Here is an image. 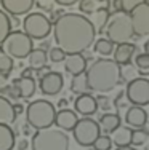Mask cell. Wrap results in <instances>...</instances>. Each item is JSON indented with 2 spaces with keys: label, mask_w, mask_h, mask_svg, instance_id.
I'll return each instance as SVG.
<instances>
[{
  "label": "cell",
  "mask_w": 149,
  "mask_h": 150,
  "mask_svg": "<svg viewBox=\"0 0 149 150\" xmlns=\"http://www.w3.org/2000/svg\"><path fill=\"white\" fill-rule=\"evenodd\" d=\"M144 53H146V54H149V42H146V43H144Z\"/></svg>",
  "instance_id": "45"
},
{
  "label": "cell",
  "mask_w": 149,
  "mask_h": 150,
  "mask_svg": "<svg viewBox=\"0 0 149 150\" xmlns=\"http://www.w3.org/2000/svg\"><path fill=\"white\" fill-rule=\"evenodd\" d=\"M111 147H112V141L108 134H99L96 141L93 142L95 150H111Z\"/></svg>",
  "instance_id": "31"
},
{
  "label": "cell",
  "mask_w": 149,
  "mask_h": 150,
  "mask_svg": "<svg viewBox=\"0 0 149 150\" xmlns=\"http://www.w3.org/2000/svg\"><path fill=\"white\" fill-rule=\"evenodd\" d=\"M141 2H143V0H119V11L128 15L135 6H136L138 3H141Z\"/></svg>",
  "instance_id": "34"
},
{
  "label": "cell",
  "mask_w": 149,
  "mask_h": 150,
  "mask_svg": "<svg viewBox=\"0 0 149 150\" xmlns=\"http://www.w3.org/2000/svg\"><path fill=\"white\" fill-rule=\"evenodd\" d=\"M31 150H69L71 139L66 131L59 128H45L32 133Z\"/></svg>",
  "instance_id": "3"
},
{
  "label": "cell",
  "mask_w": 149,
  "mask_h": 150,
  "mask_svg": "<svg viewBox=\"0 0 149 150\" xmlns=\"http://www.w3.org/2000/svg\"><path fill=\"white\" fill-rule=\"evenodd\" d=\"M149 133L146 128H138V129H132V137H130V145L133 147H141L148 142Z\"/></svg>",
  "instance_id": "27"
},
{
  "label": "cell",
  "mask_w": 149,
  "mask_h": 150,
  "mask_svg": "<svg viewBox=\"0 0 149 150\" xmlns=\"http://www.w3.org/2000/svg\"><path fill=\"white\" fill-rule=\"evenodd\" d=\"M5 85H8V77L3 75V74H0V90H2Z\"/></svg>",
  "instance_id": "41"
},
{
  "label": "cell",
  "mask_w": 149,
  "mask_h": 150,
  "mask_svg": "<svg viewBox=\"0 0 149 150\" xmlns=\"http://www.w3.org/2000/svg\"><path fill=\"white\" fill-rule=\"evenodd\" d=\"M0 94H2L3 98L10 99V101H16V99H18V94H16L15 88H13L11 85H5V86L0 90Z\"/></svg>",
  "instance_id": "36"
},
{
  "label": "cell",
  "mask_w": 149,
  "mask_h": 150,
  "mask_svg": "<svg viewBox=\"0 0 149 150\" xmlns=\"http://www.w3.org/2000/svg\"><path fill=\"white\" fill-rule=\"evenodd\" d=\"M135 66L140 72H149V54L141 53V54H135L133 56Z\"/></svg>",
  "instance_id": "30"
},
{
  "label": "cell",
  "mask_w": 149,
  "mask_h": 150,
  "mask_svg": "<svg viewBox=\"0 0 149 150\" xmlns=\"http://www.w3.org/2000/svg\"><path fill=\"white\" fill-rule=\"evenodd\" d=\"M53 23L50 18H47L43 13L34 11L27 13L23 21V32L32 40H43L51 34Z\"/></svg>",
  "instance_id": "7"
},
{
  "label": "cell",
  "mask_w": 149,
  "mask_h": 150,
  "mask_svg": "<svg viewBox=\"0 0 149 150\" xmlns=\"http://www.w3.org/2000/svg\"><path fill=\"white\" fill-rule=\"evenodd\" d=\"M74 110L77 115H83V117H91L96 113L98 105H96V99L95 96H91L90 93L85 94H79L74 101Z\"/></svg>",
  "instance_id": "14"
},
{
  "label": "cell",
  "mask_w": 149,
  "mask_h": 150,
  "mask_svg": "<svg viewBox=\"0 0 149 150\" xmlns=\"http://www.w3.org/2000/svg\"><path fill=\"white\" fill-rule=\"evenodd\" d=\"M59 107H61V109H66V105H67V101L66 99H61V101H59V104H58Z\"/></svg>",
  "instance_id": "44"
},
{
  "label": "cell",
  "mask_w": 149,
  "mask_h": 150,
  "mask_svg": "<svg viewBox=\"0 0 149 150\" xmlns=\"http://www.w3.org/2000/svg\"><path fill=\"white\" fill-rule=\"evenodd\" d=\"M120 123H122V118L119 117V113H114V112H104L98 120V125L101 128V131L106 134L112 133L115 128H119Z\"/></svg>",
  "instance_id": "19"
},
{
  "label": "cell",
  "mask_w": 149,
  "mask_h": 150,
  "mask_svg": "<svg viewBox=\"0 0 149 150\" xmlns=\"http://www.w3.org/2000/svg\"><path fill=\"white\" fill-rule=\"evenodd\" d=\"M130 24H132L133 34L136 37H146L149 35V3L143 0L128 13Z\"/></svg>",
  "instance_id": "10"
},
{
  "label": "cell",
  "mask_w": 149,
  "mask_h": 150,
  "mask_svg": "<svg viewBox=\"0 0 149 150\" xmlns=\"http://www.w3.org/2000/svg\"><path fill=\"white\" fill-rule=\"evenodd\" d=\"M16 120V113L13 110V102L0 94V125L11 126Z\"/></svg>",
  "instance_id": "20"
},
{
  "label": "cell",
  "mask_w": 149,
  "mask_h": 150,
  "mask_svg": "<svg viewBox=\"0 0 149 150\" xmlns=\"http://www.w3.org/2000/svg\"><path fill=\"white\" fill-rule=\"evenodd\" d=\"M13 67H15V61H13V58H10V56H6L5 53L0 51V74H3V75L8 77V75L11 74Z\"/></svg>",
  "instance_id": "29"
},
{
  "label": "cell",
  "mask_w": 149,
  "mask_h": 150,
  "mask_svg": "<svg viewBox=\"0 0 149 150\" xmlns=\"http://www.w3.org/2000/svg\"><path fill=\"white\" fill-rule=\"evenodd\" d=\"M27 59H29V67L31 69H34V70H42V69H45L47 67V59H48V56H47V53L43 51L42 48H35L31 51V54L27 56Z\"/></svg>",
  "instance_id": "24"
},
{
  "label": "cell",
  "mask_w": 149,
  "mask_h": 150,
  "mask_svg": "<svg viewBox=\"0 0 149 150\" xmlns=\"http://www.w3.org/2000/svg\"><path fill=\"white\" fill-rule=\"evenodd\" d=\"M71 91L74 94H85V93H91L90 91V86H88V81H87V77H85V72L83 74H79L72 78L71 81Z\"/></svg>",
  "instance_id": "25"
},
{
  "label": "cell",
  "mask_w": 149,
  "mask_h": 150,
  "mask_svg": "<svg viewBox=\"0 0 149 150\" xmlns=\"http://www.w3.org/2000/svg\"><path fill=\"white\" fill-rule=\"evenodd\" d=\"M34 74H37V70H34V69H31V67H27V69H24L23 72H21L19 77H29V78H32Z\"/></svg>",
  "instance_id": "38"
},
{
  "label": "cell",
  "mask_w": 149,
  "mask_h": 150,
  "mask_svg": "<svg viewBox=\"0 0 149 150\" xmlns=\"http://www.w3.org/2000/svg\"><path fill=\"white\" fill-rule=\"evenodd\" d=\"M11 18L6 15L3 10H0V46H2L3 40L6 38V35L11 32Z\"/></svg>",
  "instance_id": "28"
},
{
  "label": "cell",
  "mask_w": 149,
  "mask_h": 150,
  "mask_svg": "<svg viewBox=\"0 0 149 150\" xmlns=\"http://www.w3.org/2000/svg\"><path fill=\"white\" fill-rule=\"evenodd\" d=\"M90 91L98 94H108L122 81V67L114 59L98 58L85 70Z\"/></svg>",
  "instance_id": "2"
},
{
  "label": "cell",
  "mask_w": 149,
  "mask_h": 150,
  "mask_svg": "<svg viewBox=\"0 0 149 150\" xmlns=\"http://www.w3.org/2000/svg\"><path fill=\"white\" fill-rule=\"evenodd\" d=\"M64 69L66 72L72 77L79 74H83L87 70V58L83 56V53H74V54H66L64 58Z\"/></svg>",
  "instance_id": "18"
},
{
  "label": "cell",
  "mask_w": 149,
  "mask_h": 150,
  "mask_svg": "<svg viewBox=\"0 0 149 150\" xmlns=\"http://www.w3.org/2000/svg\"><path fill=\"white\" fill-rule=\"evenodd\" d=\"M109 16H111V13H109V8H106V6H99V8H96L93 13H91V18H88V19L91 21V24H93L95 30H98L99 34H101V32L104 30L106 24H108Z\"/></svg>",
  "instance_id": "22"
},
{
  "label": "cell",
  "mask_w": 149,
  "mask_h": 150,
  "mask_svg": "<svg viewBox=\"0 0 149 150\" xmlns=\"http://www.w3.org/2000/svg\"><path fill=\"white\" fill-rule=\"evenodd\" d=\"M104 30H106V38L109 42H112L114 45L132 42L135 37L132 24H130V18L122 11H117L115 15L109 16Z\"/></svg>",
  "instance_id": "5"
},
{
  "label": "cell",
  "mask_w": 149,
  "mask_h": 150,
  "mask_svg": "<svg viewBox=\"0 0 149 150\" xmlns=\"http://www.w3.org/2000/svg\"><path fill=\"white\" fill-rule=\"evenodd\" d=\"M34 50V40L23 30H11L3 40L0 51L13 59H26Z\"/></svg>",
  "instance_id": "6"
},
{
  "label": "cell",
  "mask_w": 149,
  "mask_h": 150,
  "mask_svg": "<svg viewBox=\"0 0 149 150\" xmlns=\"http://www.w3.org/2000/svg\"><path fill=\"white\" fill-rule=\"evenodd\" d=\"M87 150H95V149H87Z\"/></svg>",
  "instance_id": "46"
},
{
  "label": "cell",
  "mask_w": 149,
  "mask_h": 150,
  "mask_svg": "<svg viewBox=\"0 0 149 150\" xmlns=\"http://www.w3.org/2000/svg\"><path fill=\"white\" fill-rule=\"evenodd\" d=\"M0 3L8 16H23L31 13L35 0H0Z\"/></svg>",
  "instance_id": "12"
},
{
  "label": "cell",
  "mask_w": 149,
  "mask_h": 150,
  "mask_svg": "<svg viewBox=\"0 0 149 150\" xmlns=\"http://www.w3.org/2000/svg\"><path fill=\"white\" fill-rule=\"evenodd\" d=\"M13 110H15V113H16V117L18 115H21V113L24 112V107L21 102H16V104H13Z\"/></svg>",
  "instance_id": "39"
},
{
  "label": "cell",
  "mask_w": 149,
  "mask_h": 150,
  "mask_svg": "<svg viewBox=\"0 0 149 150\" xmlns=\"http://www.w3.org/2000/svg\"><path fill=\"white\" fill-rule=\"evenodd\" d=\"M77 120H79V115L76 113V110L72 109H59L58 112L55 113V121H53V125H56V128H59V129L63 131H72L74 125L77 123Z\"/></svg>",
  "instance_id": "17"
},
{
  "label": "cell",
  "mask_w": 149,
  "mask_h": 150,
  "mask_svg": "<svg viewBox=\"0 0 149 150\" xmlns=\"http://www.w3.org/2000/svg\"><path fill=\"white\" fill-rule=\"evenodd\" d=\"M11 86L15 88L18 99H31L37 91V83L34 78L29 77H18L11 81Z\"/></svg>",
  "instance_id": "16"
},
{
  "label": "cell",
  "mask_w": 149,
  "mask_h": 150,
  "mask_svg": "<svg viewBox=\"0 0 149 150\" xmlns=\"http://www.w3.org/2000/svg\"><path fill=\"white\" fill-rule=\"evenodd\" d=\"M115 150H138V149L133 147V145H125V147H117Z\"/></svg>",
  "instance_id": "42"
},
{
  "label": "cell",
  "mask_w": 149,
  "mask_h": 150,
  "mask_svg": "<svg viewBox=\"0 0 149 150\" xmlns=\"http://www.w3.org/2000/svg\"><path fill=\"white\" fill-rule=\"evenodd\" d=\"M125 98L132 105L146 107L149 104V80L146 77H136L130 80L125 88Z\"/></svg>",
  "instance_id": "9"
},
{
  "label": "cell",
  "mask_w": 149,
  "mask_h": 150,
  "mask_svg": "<svg viewBox=\"0 0 149 150\" xmlns=\"http://www.w3.org/2000/svg\"><path fill=\"white\" fill-rule=\"evenodd\" d=\"M29 147V142L26 141V139H21L19 142H18V150H26Z\"/></svg>",
  "instance_id": "40"
},
{
  "label": "cell",
  "mask_w": 149,
  "mask_h": 150,
  "mask_svg": "<svg viewBox=\"0 0 149 150\" xmlns=\"http://www.w3.org/2000/svg\"><path fill=\"white\" fill-rule=\"evenodd\" d=\"M125 125L132 129L138 128H146L148 125V112L144 107L140 105H130L125 112Z\"/></svg>",
  "instance_id": "13"
},
{
  "label": "cell",
  "mask_w": 149,
  "mask_h": 150,
  "mask_svg": "<svg viewBox=\"0 0 149 150\" xmlns=\"http://www.w3.org/2000/svg\"><path fill=\"white\" fill-rule=\"evenodd\" d=\"M38 86L45 96H58L64 86V77H63V74L51 70V72L42 75Z\"/></svg>",
  "instance_id": "11"
},
{
  "label": "cell",
  "mask_w": 149,
  "mask_h": 150,
  "mask_svg": "<svg viewBox=\"0 0 149 150\" xmlns=\"http://www.w3.org/2000/svg\"><path fill=\"white\" fill-rule=\"evenodd\" d=\"M138 48L136 45L132 43V42H127V43H119L112 51V59L114 62H117L120 67L122 66H128L132 62L133 56L136 54Z\"/></svg>",
  "instance_id": "15"
},
{
  "label": "cell",
  "mask_w": 149,
  "mask_h": 150,
  "mask_svg": "<svg viewBox=\"0 0 149 150\" xmlns=\"http://www.w3.org/2000/svg\"><path fill=\"white\" fill-rule=\"evenodd\" d=\"M16 144V134L10 125H0V150H13Z\"/></svg>",
  "instance_id": "23"
},
{
  "label": "cell",
  "mask_w": 149,
  "mask_h": 150,
  "mask_svg": "<svg viewBox=\"0 0 149 150\" xmlns=\"http://www.w3.org/2000/svg\"><path fill=\"white\" fill-rule=\"evenodd\" d=\"M96 8H98L96 0H79V10H80V13L91 15V13H93Z\"/></svg>",
  "instance_id": "32"
},
{
  "label": "cell",
  "mask_w": 149,
  "mask_h": 150,
  "mask_svg": "<svg viewBox=\"0 0 149 150\" xmlns=\"http://www.w3.org/2000/svg\"><path fill=\"white\" fill-rule=\"evenodd\" d=\"M53 37L58 48L66 54L85 53L96 38L91 21L80 13H63L53 23Z\"/></svg>",
  "instance_id": "1"
},
{
  "label": "cell",
  "mask_w": 149,
  "mask_h": 150,
  "mask_svg": "<svg viewBox=\"0 0 149 150\" xmlns=\"http://www.w3.org/2000/svg\"><path fill=\"white\" fill-rule=\"evenodd\" d=\"M95 99H96L98 109L104 110V112H109V110L112 109V105H114V102L111 101V98L106 96V94H98V98H95Z\"/></svg>",
  "instance_id": "33"
},
{
  "label": "cell",
  "mask_w": 149,
  "mask_h": 150,
  "mask_svg": "<svg viewBox=\"0 0 149 150\" xmlns=\"http://www.w3.org/2000/svg\"><path fill=\"white\" fill-rule=\"evenodd\" d=\"M72 134L79 145L91 147L93 142L96 141V137L101 134V128H99L98 121L93 120L91 117H83V118H79L77 123L74 125Z\"/></svg>",
  "instance_id": "8"
},
{
  "label": "cell",
  "mask_w": 149,
  "mask_h": 150,
  "mask_svg": "<svg viewBox=\"0 0 149 150\" xmlns=\"http://www.w3.org/2000/svg\"><path fill=\"white\" fill-rule=\"evenodd\" d=\"M93 50H95V53L101 54L103 58H108L114 51V43L109 42L108 38H98L96 42H93Z\"/></svg>",
  "instance_id": "26"
},
{
  "label": "cell",
  "mask_w": 149,
  "mask_h": 150,
  "mask_svg": "<svg viewBox=\"0 0 149 150\" xmlns=\"http://www.w3.org/2000/svg\"><path fill=\"white\" fill-rule=\"evenodd\" d=\"M55 113L56 109L53 102L47 101V99H37V101L29 102L26 109V121L31 128L35 131L50 128L55 121Z\"/></svg>",
  "instance_id": "4"
},
{
  "label": "cell",
  "mask_w": 149,
  "mask_h": 150,
  "mask_svg": "<svg viewBox=\"0 0 149 150\" xmlns=\"http://www.w3.org/2000/svg\"><path fill=\"white\" fill-rule=\"evenodd\" d=\"M77 2H79V0H55V3H58L59 6H72V5H76Z\"/></svg>",
  "instance_id": "37"
},
{
  "label": "cell",
  "mask_w": 149,
  "mask_h": 150,
  "mask_svg": "<svg viewBox=\"0 0 149 150\" xmlns=\"http://www.w3.org/2000/svg\"><path fill=\"white\" fill-rule=\"evenodd\" d=\"M23 131H24V134H31V133H32V131H31V126H29L27 123L23 126Z\"/></svg>",
  "instance_id": "43"
},
{
  "label": "cell",
  "mask_w": 149,
  "mask_h": 150,
  "mask_svg": "<svg viewBox=\"0 0 149 150\" xmlns=\"http://www.w3.org/2000/svg\"><path fill=\"white\" fill-rule=\"evenodd\" d=\"M64 58H66V53L61 48H58V46H55V48H51L48 51V59L51 62H63Z\"/></svg>",
  "instance_id": "35"
},
{
  "label": "cell",
  "mask_w": 149,
  "mask_h": 150,
  "mask_svg": "<svg viewBox=\"0 0 149 150\" xmlns=\"http://www.w3.org/2000/svg\"><path fill=\"white\" fill-rule=\"evenodd\" d=\"M111 141L112 145L115 147H125V145H130V137H132V128L128 126H119L115 128L111 133Z\"/></svg>",
  "instance_id": "21"
}]
</instances>
